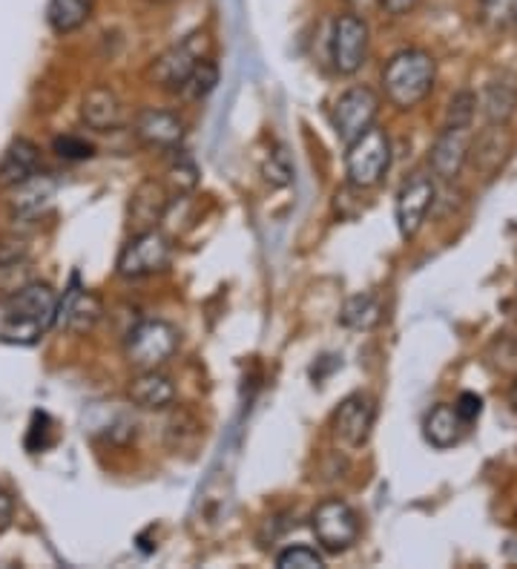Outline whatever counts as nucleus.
Segmentation results:
<instances>
[{
	"instance_id": "nucleus-15",
	"label": "nucleus",
	"mask_w": 517,
	"mask_h": 569,
	"mask_svg": "<svg viewBox=\"0 0 517 569\" xmlns=\"http://www.w3.org/2000/svg\"><path fill=\"white\" fill-rule=\"evenodd\" d=\"M81 121L96 132H116L127 127L130 112H127V104L112 87L98 83L81 98Z\"/></svg>"
},
{
	"instance_id": "nucleus-22",
	"label": "nucleus",
	"mask_w": 517,
	"mask_h": 569,
	"mask_svg": "<svg viewBox=\"0 0 517 569\" xmlns=\"http://www.w3.org/2000/svg\"><path fill=\"white\" fill-rule=\"evenodd\" d=\"M506 153H509V136H506V124H489V130L483 132L480 139H471L469 159L475 167L495 173L497 167L504 164Z\"/></svg>"
},
{
	"instance_id": "nucleus-33",
	"label": "nucleus",
	"mask_w": 517,
	"mask_h": 569,
	"mask_svg": "<svg viewBox=\"0 0 517 569\" xmlns=\"http://www.w3.org/2000/svg\"><path fill=\"white\" fill-rule=\"evenodd\" d=\"M455 411H457V417H460L463 423L471 426L477 417L483 415V397L475 395V391H463V395L457 397Z\"/></svg>"
},
{
	"instance_id": "nucleus-32",
	"label": "nucleus",
	"mask_w": 517,
	"mask_h": 569,
	"mask_svg": "<svg viewBox=\"0 0 517 569\" xmlns=\"http://www.w3.org/2000/svg\"><path fill=\"white\" fill-rule=\"evenodd\" d=\"M480 12L491 27H506L515 21L517 0H480Z\"/></svg>"
},
{
	"instance_id": "nucleus-21",
	"label": "nucleus",
	"mask_w": 517,
	"mask_h": 569,
	"mask_svg": "<svg viewBox=\"0 0 517 569\" xmlns=\"http://www.w3.org/2000/svg\"><path fill=\"white\" fill-rule=\"evenodd\" d=\"M469 426L463 423L457 417L455 406H437L426 415V423H422V435L435 449H451L463 440Z\"/></svg>"
},
{
	"instance_id": "nucleus-10",
	"label": "nucleus",
	"mask_w": 517,
	"mask_h": 569,
	"mask_svg": "<svg viewBox=\"0 0 517 569\" xmlns=\"http://www.w3.org/2000/svg\"><path fill=\"white\" fill-rule=\"evenodd\" d=\"M374 420H377V403H374L371 395H357L345 397L339 409L334 411L331 420V435L339 446H348V449H359L366 446L371 438Z\"/></svg>"
},
{
	"instance_id": "nucleus-40",
	"label": "nucleus",
	"mask_w": 517,
	"mask_h": 569,
	"mask_svg": "<svg viewBox=\"0 0 517 569\" xmlns=\"http://www.w3.org/2000/svg\"><path fill=\"white\" fill-rule=\"evenodd\" d=\"M156 3H167V0H156Z\"/></svg>"
},
{
	"instance_id": "nucleus-26",
	"label": "nucleus",
	"mask_w": 517,
	"mask_h": 569,
	"mask_svg": "<svg viewBox=\"0 0 517 569\" xmlns=\"http://www.w3.org/2000/svg\"><path fill=\"white\" fill-rule=\"evenodd\" d=\"M216 83H219V67H216L213 58H205V61L196 63V70L181 83L179 98H185V101H205L216 90Z\"/></svg>"
},
{
	"instance_id": "nucleus-24",
	"label": "nucleus",
	"mask_w": 517,
	"mask_h": 569,
	"mask_svg": "<svg viewBox=\"0 0 517 569\" xmlns=\"http://www.w3.org/2000/svg\"><path fill=\"white\" fill-rule=\"evenodd\" d=\"M379 317H382V306H379V299L374 293H357L339 311V322L345 328H351V331H371Z\"/></svg>"
},
{
	"instance_id": "nucleus-13",
	"label": "nucleus",
	"mask_w": 517,
	"mask_h": 569,
	"mask_svg": "<svg viewBox=\"0 0 517 569\" xmlns=\"http://www.w3.org/2000/svg\"><path fill=\"white\" fill-rule=\"evenodd\" d=\"M172 196L167 193L165 181L145 179L130 193L127 202V228L130 233H145V230H159L165 222L167 210H170Z\"/></svg>"
},
{
	"instance_id": "nucleus-19",
	"label": "nucleus",
	"mask_w": 517,
	"mask_h": 569,
	"mask_svg": "<svg viewBox=\"0 0 517 569\" xmlns=\"http://www.w3.org/2000/svg\"><path fill=\"white\" fill-rule=\"evenodd\" d=\"M41 170V147L29 139H12L0 156V190H12Z\"/></svg>"
},
{
	"instance_id": "nucleus-14",
	"label": "nucleus",
	"mask_w": 517,
	"mask_h": 569,
	"mask_svg": "<svg viewBox=\"0 0 517 569\" xmlns=\"http://www.w3.org/2000/svg\"><path fill=\"white\" fill-rule=\"evenodd\" d=\"M103 317V299L90 288L72 282L63 299H58L56 326L67 328L69 333H90Z\"/></svg>"
},
{
	"instance_id": "nucleus-9",
	"label": "nucleus",
	"mask_w": 517,
	"mask_h": 569,
	"mask_svg": "<svg viewBox=\"0 0 517 569\" xmlns=\"http://www.w3.org/2000/svg\"><path fill=\"white\" fill-rule=\"evenodd\" d=\"M379 96L371 87H351L334 104V130L342 144H351L368 127L377 124Z\"/></svg>"
},
{
	"instance_id": "nucleus-6",
	"label": "nucleus",
	"mask_w": 517,
	"mask_h": 569,
	"mask_svg": "<svg viewBox=\"0 0 517 569\" xmlns=\"http://www.w3.org/2000/svg\"><path fill=\"white\" fill-rule=\"evenodd\" d=\"M172 259V242L161 230L132 233L116 259V273L121 279H145L161 273Z\"/></svg>"
},
{
	"instance_id": "nucleus-7",
	"label": "nucleus",
	"mask_w": 517,
	"mask_h": 569,
	"mask_svg": "<svg viewBox=\"0 0 517 569\" xmlns=\"http://www.w3.org/2000/svg\"><path fill=\"white\" fill-rule=\"evenodd\" d=\"M205 58H210V36L207 32H193V36L181 38L179 43H172L170 49H165L156 58V63H152L150 76L161 90L179 96L181 83L196 70V63L205 61Z\"/></svg>"
},
{
	"instance_id": "nucleus-38",
	"label": "nucleus",
	"mask_w": 517,
	"mask_h": 569,
	"mask_svg": "<svg viewBox=\"0 0 517 569\" xmlns=\"http://www.w3.org/2000/svg\"><path fill=\"white\" fill-rule=\"evenodd\" d=\"M511 400H515V406H517V380H515V386H511Z\"/></svg>"
},
{
	"instance_id": "nucleus-30",
	"label": "nucleus",
	"mask_w": 517,
	"mask_h": 569,
	"mask_svg": "<svg viewBox=\"0 0 517 569\" xmlns=\"http://www.w3.org/2000/svg\"><path fill=\"white\" fill-rule=\"evenodd\" d=\"M52 150H56V153L67 161H87L96 156V147H92V141L81 139V136H61V139L52 141Z\"/></svg>"
},
{
	"instance_id": "nucleus-31",
	"label": "nucleus",
	"mask_w": 517,
	"mask_h": 569,
	"mask_svg": "<svg viewBox=\"0 0 517 569\" xmlns=\"http://www.w3.org/2000/svg\"><path fill=\"white\" fill-rule=\"evenodd\" d=\"M265 179H268L274 188H285V184H290V181H294V164H290V159L285 150H276V153H270L268 164H265Z\"/></svg>"
},
{
	"instance_id": "nucleus-34",
	"label": "nucleus",
	"mask_w": 517,
	"mask_h": 569,
	"mask_svg": "<svg viewBox=\"0 0 517 569\" xmlns=\"http://www.w3.org/2000/svg\"><path fill=\"white\" fill-rule=\"evenodd\" d=\"M18 262H27V242L14 237L0 239V268L18 264Z\"/></svg>"
},
{
	"instance_id": "nucleus-8",
	"label": "nucleus",
	"mask_w": 517,
	"mask_h": 569,
	"mask_svg": "<svg viewBox=\"0 0 517 569\" xmlns=\"http://www.w3.org/2000/svg\"><path fill=\"white\" fill-rule=\"evenodd\" d=\"M371 29L354 12L339 14L331 29V63L339 76H357L368 58Z\"/></svg>"
},
{
	"instance_id": "nucleus-18",
	"label": "nucleus",
	"mask_w": 517,
	"mask_h": 569,
	"mask_svg": "<svg viewBox=\"0 0 517 569\" xmlns=\"http://www.w3.org/2000/svg\"><path fill=\"white\" fill-rule=\"evenodd\" d=\"M489 124H509L517 112V76L504 70L489 78V83L483 87V98L477 101Z\"/></svg>"
},
{
	"instance_id": "nucleus-3",
	"label": "nucleus",
	"mask_w": 517,
	"mask_h": 569,
	"mask_svg": "<svg viewBox=\"0 0 517 569\" xmlns=\"http://www.w3.org/2000/svg\"><path fill=\"white\" fill-rule=\"evenodd\" d=\"M391 167V139L382 127H368L359 139L345 144V176L357 190L377 188Z\"/></svg>"
},
{
	"instance_id": "nucleus-23",
	"label": "nucleus",
	"mask_w": 517,
	"mask_h": 569,
	"mask_svg": "<svg viewBox=\"0 0 517 569\" xmlns=\"http://www.w3.org/2000/svg\"><path fill=\"white\" fill-rule=\"evenodd\" d=\"M96 0H49L47 23L56 36H72L92 18Z\"/></svg>"
},
{
	"instance_id": "nucleus-16",
	"label": "nucleus",
	"mask_w": 517,
	"mask_h": 569,
	"mask_svg": "<svg viewBox=\"0 0 517 569\" xmlns=\"http://www.w3.org/2000/svg\"><path fill=\"white\" fill-rule=\"evenodd\" d=\"M471 127H446V130L437 136L435 147H431V170L435 176H440L443 181H451L460 176V170L469 161V147H471Z\"/></svg>"
},
{
	"instance_id": "nucleus-39",
	"label": "nucleus",
	"mask_w": 517,
	"mask_h": 569,
	"mask_svg": "<svg viewBox=\"0 0 517 569\" xmlns=\"http://www.w3.org/2000/svg\"><path fill=\"white\" fill-rule=\"evenodd\" d=\"M511 23H515V29H517V12H515V21H511Z\"/></svg>"
},
{
	"instance_id": "nucleus-27",
	"label": "nucleus",
	"mask_w": 517,
	"mask_h": 569,
	"mask_svg": "<svg viewBox=\"0 0 517 569\" xmlns=\"http://www.w3.org/2000/svg\"><path fill=\"white\" fill-rule=\"evenodd\" d=\"M199 420H196L190 411L179 409V411H172V417L167 420V446H170L172 451H181L187 449L190 443H196L199 440Z\"/></svg>"
},
{
	"instance_id": "nucleus-17",
	"label": "nucleus",
	"mask_w": 517,
	"mask_h": 569,
	"mask_svg": "<svg viewBox=\"0 0 517 569\" xmlns=\"http://www.w3.org/2000/svg\"><path fill=\"white\" fill-rule=\"evenodd\" d=\"M127 400L141 411H167L176 403V382L161 368L138 371L127 386Z\"/></svg>"
},
{
	"instance_id": "nucleus-36",
	"label": "nucleus",
	"mask_w": 517,
	"mask_h": 569,
	"mask_svg": "<svg viewBox=\"0 0 517 569\" xmlns=\"http://www.w3.org/2000/svg\"><path fill=\"white\" fill-rule=\"evenodd\" d=\"M12 515H14L12 498L0 489V532H7L9 523H12Z\"/></svg>"
},
{
	"instance_id": "nucleus-1",
	"label": "nucleus",
	"mask_w": 517,
	"mask_h": 569,
	"mask_svg": "<svg viewBox=\"0 0 517 569\" xmlns=\"http://www.w3.org/2000/svg\"><path fill=\"white\" fill-rule=\"evenodd\" d=\"M58 297L47 282H27L18 291L9 293L3 322H0V340L9 346H34L47 328L56 326Z\"/></svg>"
},
{
	"instance_id": "nucleus-5",
	"label": "nucleus",
	"mask_w": 517,
	"mask_h": 569,
	"mask_svg": "<svg viewBox=\"0 0 517 569\" xmlns=\"http://www.w3.org/2000/svg\"><path fill=\"white\" fill-rule=\"evenodd\" d=\"M310 529H314V538L322 552L339 556L357 543L359 515L342 498H328L310 512Z\"/></svg>"
},
{
	"instance_id": "nucleus-11",
	"label": "nucleus",
	"mask_w": 517,
	"mask_h": 569,
	"mask_svg": "<svg viewBox=\"0 0 517 569\" xmlns=\"http://www.w3.org/2000/svg\"><path fill=\"white\" fill-rule=\"evenodd\" d=\"M437 188L428 176L417 173L397 190V202H394V216H397V228L402 239H414L417 230L426 222L428 210L435 204Z\"/></svg>"
},
{
	"instance_id": "nucleus-12",
	"label": "nucleus",
	"mask_w": 517,
	"mask_h": 569,
	"mask_svg": "<svg viewBox=\"0 0 517 569\" xmlns=\"http://www.w3.org/2000/svg\"><path fill=\"white\" fill-rule=\"evenodd\" d=\"M132 132H136V139L145 147H150V150L172 153V150L181 147V141H185L187 124L179 112L147 107V110H141L136 119H132Z\"/></svg>"
},
{
	"instance_id": "nucleus-2",
	"label": "nucleus",
	"mask_w": 517,
	"mask_h": 569,
	"mask_svg": "<svg viewBox=\"0 0 517 569\" xmlns=\"http://www.w3.org/2000/svg\"><path fill=\"white\" fill-rule=\"evenodd\" d=\"M437 81V63L426 49H400L388 58L382 70V92L397 110H414L422 104Z\"/></svg>"
},
{
	"instance_id": "nucleus-25",
	"label": "nucleus",
	"mask_w": 517,
	"mask_h": 569,
	"mask_svg": "<svg viewBox=\"0 0 517 569\" xmlns=\"http://www.w3.org/2000/svg\"><path fill=\"white\" fill-rule=\"evenodd\" d=\"M199 167L187 153H181L179 147L172 150V161L167 167V179L165 188L172 199H181V196H190L196 188H199Z\"/></svg>"
},
{
	"instance_id": "nucleus-28",
	"label": "nucleus",
	"mask_w": 517,
	"mask_h": 569,
	"mask_svg": "<svg viewBox=\"0 0 517 569\" xmlns=\"http://www.w3.org/2000/svg\"><path fill=\"white\" fill-rule=\"evenodd\" d=\"M276 567L279 569H322L325 558L319 549L308 547V543H297V547L282 549L276 556Z\"/></svg>"
},
{
	"instance_id": "nucleus-29",
	"label": "nucleus",
	"mask_w": 517,
	"mask_h": 569,
	"mask_svg": "<svg viewBox=\"0 0 517 569\" xmlns=\"http://www.w3.org/2000/svg\"><path fill=\"white\" fill-rule=\"evenodd\" d=\"M477 112V96L471 90L457 92L451 101H448V112H446V127H471Z\"/></svg>"
},
{
	"instance_id": "nucleus-35",
	"label": "nucleus",
	"mask_w": 517,
	"mask_h": 569,
	"mask_svg": "<svg viewBox=\"0 0 517 569\" xmlns=\"http://www.w3.org/2000/svg\"><path fill=\"white\" fill-rule=\"evenodd\" d=\"M345 7L351 9L354 14H359V18H366V14L382 9V3H379V0H345Z\"/></svg>"
},
{
	"instance_id": "nucleus-20",
	"label": "nucleus",
	"mask_w": 517,
	"mask_h": 569,
	"mask_svg": "<svg viewBox=\"0 0 517 569\" xmlns=\"http://www.w3.org/2000/svg\"><path fill=\"white\" fill-rule=\"evenodd\" d=\"M56 190H58V181L47 173H38L29 176L27 181L21 184H14L12 188V213L14 216H38L43 208H47L52 199H56Z\"/></svg>"
},
{
	"instance_id": "nucleus-4",
	"label": "nucleus",
	"mask_w": 517,
	"mask_h": 569,
	"mask_svg": "<svg viewBox=\"0 0 517 569\" xmlns=\"http://www.w3.org/2000/svg\"><path fill=\"white\" fill-rule=\"evenodd\" d=\"M179 351V331L165 320H141L127 331L125 360L136 371L161 368Z\"/></svg>"
},
{
	"instance_id": "nucleus-37",
	"label": "nucleus",
	"mask_w": 517,
	"mask_h": 569,
	"mask_svg": "<svg viewBox=\"0 0 517 569\" xmlns=\"http://www.w3.org/2000/svg\"><path fill=\"white\" fill-rule=\"evenodd\" d=\"M379 3H382V9H386L388 14H394V18L408 14L414 7H417V0H379Z\"/></svg>"
}]
</instances>
